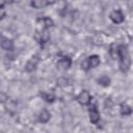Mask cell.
<instances>
[{"mask_svg":"<svg viewBox=\"0 0 133 133\" xmlns=\"http://www.w3.org/2000/svg\"><path fill=\"white\" fill-rule=\"evenodd\" d=\"M54 25L53 20L49 17H44V18H39L36 21V29L38 32H42L45 29H48L49 27H52Z\"/></svg>","mask_w":133,"mask_h":133,"instance_id":"1","label":"cell"},{"mask_svg":"<svg viewBox=\"0 0 133 133\" xmlns=\"http://www.w3.org/2000/svg\"><path fill=\"white\" fill-rule=\"evenodd\" d=\"M77 102L81 105H88L90 100H91V96L87 90H82L76 98Z\"/></svg>","mask_w":133,"mask_h":133,"instance_id":"2","label":"cell"},{"mask_svg":"<svg viewBox=\"0 0 133 133\" xmlns=\"http://www.w3.org/2000/svg\"><path fill=\"white\" fill-rule=\"evenodd\" d=\"M71 64H72V59L69 56H62L57 61V66L60 70H66L71 66Z\"/></svg>","mask_w":133,"mask_h":133,"instance_id":"3","label":"cell"},{"mask_svg":"<svg viewBox=\"0 0 133 133\" xmlns=\"http://www.w3.org/2000/svg\"><path fill=\"white\" fill-rule=\"evenodd\" d=\"M110 19H111V21L113 22V23H115V24H121L122 22H124V15H123V12L119 10V9H115V10H113V11H111V14H110Z\"/></svg>","mask_w":133,"mask_h":133,"instance_id":"4","label":"cell"},{"mask_svg":"<svg viewBox=\"0 0 133 133\" xmlns=\"http://www.w3.org/2000/svg\"><path fill=\"white\" fill-rule=\"evenodd\" d=\"M130 64H131V58H130V55L128 56H125V57H122L119 58V69L122 72H127L130 68Z\"/></svg>","mask_w":133,"mask_h":133,"instance_id":"5","label":"cell"},{"mask_svg":"<svg viewBox=\"0 0 133 133\" xmlns=\"http://www.w3.org/2000/svg\"><path fill=\"white\" fill-rule=\"evenodd\" d=\"M0 46L2 49L6 51H11L14 49V42L8 37H1L0 38Z\"/></svg>","mask_w":133,"mask_h":133,"instance_id":"6","label":"cell"},{"mask_svg":"<svg viewBox=\"0 0 133 133\" xmlns=\"http://www.w3.org/2000/svg\"><path fill=\"white\" fill-rule=\"evenodd\" d=\"M38 61H39V59H38L37 56H34V57L30 58V59L27 61L26 65H25L26 71H27V72H33V71L36 69V66H37Z\"/></svg>","mask_w":133,"mask_h":133,"instance_id":"7","label":"cell"},{"mask_svg":"<svg viewBox=\"0 0 133 133\" xmlns=\"http://www.w3.org/2000/svg\"><path fill=\"white\" fill-rule=\"evenodd\" d=\"M4 106H5V109L7 110V111H9L10 113H14L16 110H17V103H16V101H14V100H11V99H7L4 103Z\"/></svg>","mask_w":133,"mask_h":133,"instance_id":"8","label":"cell"},{"mask_svg":"<svg viewBox=\"0 0 133 133\" xmlns=\"http://www.w3.org/2000/svg\"><path fill=\"white\" fill-rule=\"evenodd\" d=\"M50 117H51V114H50V112L47 110V109H43L41 112H39V115H38V121L41 122V123H48L49 122V119H50Z\"/></svg>","mask_w":133,"mask_h":133,"instance_id":"9","label":"cell"},{"mask_svg":"<svg viewBox=\"0 0 133 133\" xmlns=\"http://www.w3.org/2000/svg\"><path fill=\"white\" fill-rule=\"evenodd\" d=\"M119 112L122 115H130L132 113V108L130 105H128L127 103H122L121 104V107H119Z\"/></svg>","mask_w":133,"mask_h":133,"instance_id":"10","label":"cell"},{"mask_svg":"<svg viewBox=\"0 0 133 133\" xmlns=\"http://www.w3.org/2000/svg\"><path fill=\"white\" fill-rule=\"evenodd\" d=\"M56 5H57V10L63 15L65 11H66V8H68V3L65 0H56Z\"/></svg>","mask_w":133,"mask_h":133,"instance_id":"11","label":"cell"},{"mask_svg":"<svg viewBox=\"0 0 133 133\" xmlns=\"http://www.w3.org/2000/svg\"><path fill=\"white\" fill-rule=\"evenodd\" d=\"M87 60L89 62V66L90 68H97L100 64V62H101L100 57L98 55H91V56H89L87 58Z\"/></svg>","mask_w":133,"mask_h":133,"instance_id":"12","label":"cell"},{"mask_svg":"<svg viewBox=\"0 0 133 133\" xmlns=\"http://www.w3.org/2000/svg\"><path fill=\"white\" fill-rule=\"evenodd\" d=\"M41 97L48 103H52L55 100V95L53 92H50V91H42Z\"/></svg>","mask_w":133,"mask_h":133,"instance_id":"13","label":"cell"},{"mask_svg":"<svg viewBox=\"0 0 133 133\" xmlns=\"http://www.w3.org/2000/svg\"><path fill=\"white\" fill-rule=\"evenodd\" d=\"M31 5L34 7V8H42V7H45L48 5L47 3V0H31Z\"/></svg>","mask_w":133,"mask_h":133,"instance_id":"14","label":"cell"},{"mask_svg":"<svg viewBox=\"0 0 133 133\" xmlns=\"http://www.w3.org/2000/svg\"><path fill=\"white\" fill-rule=\"evenodd\" d=\"M39 35H41L39 42H41L42 44H45V43L49 42V39H50V33L48 32L47 29H45V30H43L42 32H39Z\"/></svg>","mask_w":133,"mask_h":133,"instance_id":"15","label":"cell"},{"mask_svg":"<svg viewBox=\"0 0 133 133\" xmlns=\"http://www.w3.org/2000/svg\"><path fill=\"white\" fill-rule=\"evenodd\" d=\"M98 82L102 86H109V84H110V78L108 76H106V75H103V76H101L98 79Z\"/></svg>","mask_w":133,"mask_h":133,"instance_id":"16","label":"cell"},{"mask_svg":"<svg viewBox=\"0 0 133 133\" xmlns=\"http://www.w3.org/2000/svg\"><path fill=\"white\" fill-rule=\"evenodd\" d=\"M109 52H110V55H111L113 58H115V57L117 56V47H116L115 45H112Z\"/></svg>","mask_w":133,"mask_h":133,"instance_id":"17","label":"cell"},{"mask_svg":"<svg viewBox=\"0 0 133 133\" xmlns=\"http://www.w3.org/2000/svg\"><path fill=\"white\" fill-rule=\"evenodd\" d=\"M81 68H82V70H84V71H87V70L90 69V66H89V62H88L87 58L84 59V60L81 62Z\"/></svg>","mask_w":133,"mask_h":133,"instance_id":"18","label":"cell"},{"mask_svg":"<svg viewBox=\"0 0 133 133\" xmlns=\"http://www.w3.org/2000/svg\"><path fill=\"white\" fill-rule=\"evenodd\" d=\"M5 16H6V10H5L4 6L1 4V5H0V20H2Z\"/></svg>","mask_w":133,"mask_h":133,"instance_id":"19","label":"cell"},{"mask_svg":"<svg viewBox=\"0 0 133 133\" xmlns=\"http://www.w3.org/2000/svg\"><path fill=\"white\" fill-rule=\"evenodd\" d=\"M7 99H8L7 95H6L5 92H2V91H0V102H1V103H4V102H5Z\"/></svg>","mask_w":133,"mask_h":133,"instance_id":"20","label":"cell"}]
</instances>
